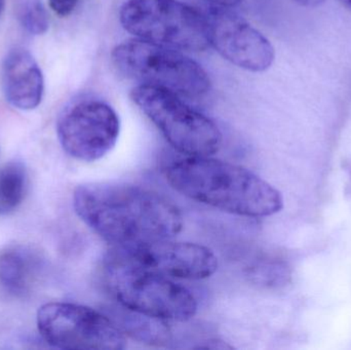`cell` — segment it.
I'll return each instance as SVG.
<instances>
[{
  "label": "cell",
  "instance_id": "obj_1",
  "mask_svg": "<svg viewBox=\"0 0 351 350\" xmlns=\"http://www.w3.org/2000/svg\"><path fill=\"white\" fill-rule=\"evenodd\" d=\"M73 205L78 217L114 248L172 240L183 227L181 212L172 201L136 185H80L74 190Z\"/></svg>",
  "mask_w": 351,
  "mask_h": 350
},
{
  "label": "cell",
  "instance_id": "obj_2",
  "mask_svg": "<svg viewBox=\"0 0 351 350\" xmlns=\"http://www.w3.org/2000/svg\"><path fill=\"white\" fill-rule=\"evenodd\" d=\"M162 172L178 192L215 209L250 218L282 209L280 191L251 171L210 156H174Z\"/></svg>",
  "mask_w": 351,
  "mask_h": 350
},
{
  "label": "cell",
  "instance_id": "obj_3",
  "mask_svg": "<svg viewBox=\"0 0 351 350\" xmlns=\"http://www.w3.org/2000/svg\"><path fill=\"white\" fill-rule=\"evenodd\" d=\"M104 281L119 305L143 316L186 322L197 312V302L189 290L140 264L121 249H113L105 259Z\"/></svg>",
  "mask_w": 351,
  "mask_h": 350
},
{
  "label": "cell",
  "instance_id": "obj_4",
  "mask_svg": "<svg viewBox=\"0 0 351 350\" xmlns=\"http://www.w3.org/2000/svg\"><path fill=\"white\" fill-rule=\"evenodd\" d=\"M113 64L125 77L144 86H156L188 98H199L210 90L206 70L182 51L131 39L113 49Z\"/></svg>",
  "mask_w": 351,
  "mask_h": 350
},
{
  "label": "cell",
  "instance_id": "obj_5",
  "mask_svg": "<svg viewBox=\"0 0 351 350\" xmlns=\"http://www.w3.org/2000/svg\"><path fill=\"white\" fill-rule=\"evenodd\" d=\"M131 97L180 154L212 156L220 149L223 137L218 125L183 102L179 95L139 84Z\"/></svg>",
  "mask_w": 351,
  "mask_h": 350
},
{
  "label": "cell",
  "instance_id": "obj_6",
  "mask_svg": "<svg viewBox=\"0 0 351 350\" xmlns=\"http://www.w3.org/2000/svg\"><path fill=\"white\" fill-rule=\"evenodd\" d=\"M121 23L136 38L179 51L210 45L206 14L179 0H128Z\"/></svg>",
  "mask_w": 351,
  "mask_h": 350
},
{
  "label": "cell",
  "instance_id": "obj_7",
  "mask_svg": "<svg viewBox=\"0 0 351 350\" xmlns=\"http://www.w3.org/2000/svg\"><path fill=\"white\" fill-rule=\"evenodd\" d=\"M37 328L58 349L121 350L127 340L114 321L86 306L51 302L37 312Z\"/></svg>",
  "mask_w": 351,
  "mask_h": 350
},
{
  "label": "cell",
  "instance_id": "obj_8",
  "mask_svg": "<svg viewBox=\"0 0 351 350\" xmlns=\"http://www.w3.org/2000/svg\"><path fill=\"white\" fill-rule=\"evenodd\" d=\"M121 132L117 111L104 101L84 98L68 105L57 123L64 151L82 162L104 158L114 147Z\"/></svg>",
  "mask_w": 351,
  "mask_h": 350
},
{
  "label": "cell",
  "instance_id": "obj_9",
  "mask_svg": "<svg viewBox=\"0 0 351 350\" xmlns=\"http://www.w3.org/2000/svg\"><path fill=\"white\" fill-rule=\"evenodd\" d=\"M210 45L233 65L252 72H263L274 63L270 41L243 16L216 6L206 12Z\"/></svg>",
  "mask_w": 351,
  "mask_h": 350
},
{
  "label": "cell",
  "instance_id": "obj_10",
  "mask_svg": "<svg viewBox=\"0 0 351 350\" xmlns=\"http://www.w3.org/2000/svg\"><path fill=\"white\" fill-rule=\"evenodd\" d=\"M121 250L129 253L140 264L170 279L198 281L208 279L218 268V260L213 251L193 242L165 240Z\"/></svg>",
  "mask_w": 351,
  "mask_h": 350
},
{
  "label": "cell",
  "instance_id": "obj_11",
  "mask_svg": "<svg viewBox=\"0 0 351 350\" xmlns=\"http://www.w3.org/2000/svg\"><path fill=\"white\" fill-rule=\"evenodd\" d=\"M1 88L6 101L14 108L33 110L40 104L45 79L36 60L27 49L16 47L4 58Z\"/></svg>",
  "mask_w": 351,
  "mask_h": 350
},
{
  "label": "cell",
  "instance_id": "obj_12",
  "mask_svg": "<svg viewBox=\"0 0 351 350\" xmlns=\"http://www.w3.org/2000/svg\"><path fill=\"white\" fill-rule=\"evenodd\" d=\"M34 257L28 251H6L0 255V286L8 293L23 296L28 293L34 273Z\"/></svg>",
  "mask_w": 351,
  "mask_h": 350
},
{
  "label": "cell",
  "instance_id": "obj_13",
  "mask_svg": "<svg viewBox=\"0 0 351 350\" xmlns=\"http://www.w3.org/2000/svg\"><path fill=\"white\" fill-rule=\"evenodd\" d=\"M26 182V170L21 162H8L0 168V216L8 215L20 205Z\"/></svg>",
  "mask_w": 351,
  "mask_h": 350
},
{
  "label": "cell",
  "instance_id": "obj_14",
  "mask_svg": "<svg viewBox=\"0 0 351 350\" xmlns=\"http://www.w3.org/2000/svg\"><path fill=\"white\" fill-rule=\"evenodd\" d=\"M121 310L119 318L123 322V330L134 338L150 343L165 342L168 339L169 332L165 327V321L131 312L123 306Z\"/></svg>",
  "mask_w": 351,
  "mask_h": 350
},
{
  "label": "cell",
  "instance_id": "obj_15",
  "mask_svg": "<svg viewBox=\"0 0 351 350\" xmlns=\"http://www.w3.org/2000/svg\"><path fill=\"white\" fill-rule=\"evenodd\" d=\"M16 16L29 34L39 36L49 30V16L41 0H16Z\"/></svg>",
  "mask_w": 351,
  "mask_h": 350
},
{
  "label": "cell",
  "instance_id": "obj_16",
  "mask_svg": "<svg viewBox=\"0 0 351 350\" xmlns=\"http://www.w3.org/2000/svg\"><path fill=\"white\" fill-rule=\"evenodd\" d=\"M256 281L266 287H280L286 285L291 277L290 267L278 258L262 259L252 271Z\"/></svg>",
  "mask_w": 351,
  "mask_h": 350
},
{
  "label": "cell",
  "instance_id": "obj_17",
  "mask_svg": "<svg viewBox=\"0 0 351 350\" xmlns=\"http://www.w3.org/2000/svg\"><path fill=\"white\" fill-rule=\"evenodd\" d=\"M78 0H49V6L60 16H68L77 5Z\"/></svg>",
  "mask_w": 351,
  "mask_h": 350
},
{
  "label": "cell",
  "instance_id": "obj_18",
  "mask_svg": "<svg viewBox=\"0 0 351 350\" xmlns=\"http://www.w3.org/2000/svg\"><path fill=\"white\" fill-rule=\"evenodd\" d=\"M206 1L212 2L215 5L221 6V8H232L241 3V0H206Z\"/></svg>",
  "mask_w": 351,
  "mask_h": 350
},
{
  "label": "cell",
  "instance_id": "obj_19",
  "mask_svg": "<svg viewBox=\"0 0 351 350\" xmlns=\"http://www.w3.org/2000/svg\"><path fill=\"white\" fill-rule=\"evenodd\" d=\"M295 1L298 2L301 5L311 8V6L319 5L324 0H295Z\"/></svg>",
  "mask_w": 351,
  "mask_h": 350
},
{
  "label": "cell",
  "instance_id": "obj_20",
  "mask_svg": "<svg viewBox=\"0 0 351 350\" xmlns=\"http://www.w3.org/2000/svg\"><path fill=\"white\" fill-rule=\"evenodd\" d=\"M339 1L341 2L346 8L351 10V0H339Z\"/></svg>",
  "mask_w": 351,
  "mask_h": 350
},
{
  "label": "cell",
  "instance_id": "obj_21",
  "mask_svg": "<svg viewBox=\"0 0 351 350\" xmlns=\"http://www.w3.org/2000/svg\"><path fill=\"white\" fill-rule=\"evenodd\" d=\"M4 4H5V0H0V16H1L2 12H3Z\"/></svg>",
  "mask_w": 351,
  "mask_h": 350
}]
</instances>
